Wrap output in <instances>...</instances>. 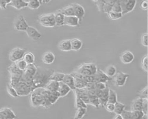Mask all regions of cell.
Masks as SVG:
<instances>
[{"mask_svg": "<svg viewBox=\"0 0 148 119\" xmlns=\"http://www.w3.org/2000/svg\"><path fill=\"white\" fill-rule=\"evenodd\" d=\"M37 67L38 69L32 81V91L36 89L45 88L50 80L51 75L54 72L53 70L51 69Z\"/></svg>", "mask_w": 148, "mask_h": 119, "instance_id": "6da1fadb", "label": "cell"}, {"mask_svg": "<svg viewBox=\"0 0 148 119\" xmlns=\"http://www.w3.org/2000/svg\"><path fill=\"white\" fill-rule=\"evenodd\" d=\"M42 89H36L32 92L30 94L31 103L34 107L42 106L46 109H48L52 105L42 93Z\"/></svg>", "mask_w": 148, "mask_h": 119, "instance_id": "7a4b0ae2", "label": "cell"}, {"mask_svg": "<svg viewBox=\"0 0 148 119\" xmlns=\"http://www.w3.org/2000/svg\"><path fill=\"white\" fill-rule=\"evenodd\" d=\"M7 69L10 75L9 84L15 87L20 81L23 71L19 69L15 63L10 65Z\"/></svg>", "mask_w": 148, "mask_h": 119, "instance_id": "3957f363", "label": "cell"}, {"mask_svg": "<svg viewBox=\"0 0 148 119\" xmlns=\"http://www.w3.org/2000/svg\"><path fill=\"white\" fill-rule=\"evenodd\" d=\"M37 69L38 67L34 64H28L26 69L23 71L20 81L25 82L32 89L33 80L36 73Z\"/></svg>", "mask_w": 148, "mask_h": 119, "instance_id": "277c9868", "label": "cell"}, {"mask_svg": "<svg viewBox=\"0 0 148 119\" xmlns=\"http://www.w3.org/2000/svg\"><path fill=\"white\" fill-rule=\"evenodd\" d=\"M97 68L94 63H84L78 67L75 71L83 76H87L95 75Z\"/></svg>", "mask_w": 148, "mask_h": 119, "instance_id": "5b68a950", "label": "cell"}, {"mask_svg": "<svg viewBox=\"0 0 148 119\" xmlns=\"http://www.w3.org/2000/svg\"><path fill=\"white\" fill-rule=\"evenodd\" d=\"M38 21L42 26L46 28H53L56 26L54 13L43 14L38 18Z\"/></svg>", "mask_w": 148, "mask_h": 119, "instance_id": "8992f818", "label": "cell"}, {"mask_svg": "<svg viewBox=\"0 0 148 119\" xmlns=\"http://www.w3.org/2000/svg\"><path fill=\"white\" fill-rule=\"evenodd\" d=\"M19 97H25L30 95L32 91L31 87L25 82L20 81L15 86Z\"/></svg>", "mask_w": 148, "mask_h": 119, "instance_id": "52a82bcc", "label": "cell"}, {"mask_svg": "<svg viewBox=\"0 0 148 119\" xmlns=\"http://www.w3.org/2000/svg\"><path fill=\"white\" fill-rule=\"evenodd\" d=\"M26 52L25 50L20 47L15 48L11 50L9 54V59L12 62L15 63L23 59Z\"/></svg>", "mask_w": 148, "mask_h": 119, "instance_id": "ba28073f", "label": "cell"}, {"mask_svg": "<svg viewBox=\"0 0 148 119\" xmlns=\"http://www.w3.org/2000/svg\"><path fill=\"white\" fill-rule=\"evenodd\" d=\"M136 3L137 0H121L120 3L123 15L129 13L133 10Z\"/></svg>", "mask_w": 148, "mask_h": 119, "instance_id": "9c48e42d", "label": "cell"}, {"mask_svg": "<svg viewBox=\"0 0 148 119\" xmlns=\"http://www.w3.org/2000/svg\"><path fill=\"white\" fill-rule=\"evenodd\" d=\"M15 29L18 31H25L29 25L26 19L22 15H19L15 19L14 23Z\"/></svg>", "mask_w": 148, "mask_h": 119, "instance_id": "30bf717a", "label": "cell"}, {"mask_svg": "<svg viewBox=\"0 0 148 119\" xmlns=\"http://www.w3.org/2000/svg\"><path fill=\"white\" fill-rule=\"evenodd\" d=\"M115 76L114 81L116 85L119 87H121L125 85L129 75L119 71Z\"/></svg>", "mask_w": 148, "mask_h": 119, "instance_id": "8fae6325", "label": "cell"}, {"mask_svg": "<svg viewBox=\"0 0 148 119\" xmlns=\"http://www.w3.org/2000/svg\"><path fill=\"white\" fill-rule=\"evenodd\" d=\"M16 117L14 111L8 107L0 109V119H14Z\"/></svg>", "mask_w": 148, "mask_h": 119, "instance_id": "7c38bea8", "label": "cell"}, {"mask_svg": "<svg viewBox=\"0 0 148 119\" xmlns=\"http://www.w3.org/2000/svg\"><path fill=\"white\" fill-rule=\"evenodd\" d=\"M75 97L80 98L87 105L89 104L90 98L88 91L84 89H76L73 90Z\"/></svg>", "mask_w": 148, "mask_h": 119, "instance_id": "4fadbf2b", "label": "cell"}, {"mask_svg": "<svg viewBox=\"0 0 148 119\" xmlns=\"http://www.w3.org/2000/svg\"><path fill=\"white\" fill-rule=\"evenodd\" d=\"M25 32L28 37L34 40L39 39L42 37L41 33L34 27L29 26Z\"/></svg>", "mask_w": 148, "mask_h": 119, "instance_id": "5bb4252c", "label": "cell"}, {"mask_svg": "<svg viewBox=\"0 0 148 119\" xmlns=\"http://www.w3.org/2000/svg\"><path fill=\"white\" fill-rule=\"evenodd\" d=\"M71 5L73 8L75 16L79 19L80 22L85 14L84 8L82 5L77 3H73Z\"/></svg>", "mask_w": 148, "mask_h": 119, "instance_id": "9a60e30c", "label": "cell"}, {"mask_svg": "<svg viewBox=\"0 0 148 119\" xmlns=\"http://www.w3.org/2000/svg\"><path fill=\"white\" fill-rule=\"evenodd\" d=\"M134 56L131 51H126L123 52L120 56V59L122 63L129 64L132 63L134 60Z\"/></svg>", "mask_w": 148, "mask_h": 119, "instance_id": "2e32d148", "label": "cell"}, {"mask_svg": "<svg viewBox=\"0 0 148 119\" xmlns=\"http://www.w3.org/2000/svg\"><path fill=\"white\" fill-rule=\"evenodd\" d=\"M109 89L107 87L105 89L100 90L98 95L100 105L103 107L105 106L108 102Z\"/></svg>", "mask_w": 148, "mask_h": 119, "instance_id": "e0dca14e", "label": "cell"}, {"mask_svg": "<svg viewBox=\"0 0 148 119\" xmlns=\"http://www.w3.org/2000/svg\"><path fill=\"white\" fill-rule=\"evenodd\" d=\"M95 82H101L106 83L111 79L108 77L104 71L100 68H97V72L95 75Z\"/></svg>", "mask_w": 148, "mask_h": 119, "instance_id": "ac0fdd59", "label": "cell"}, {"mask_svg": "<svg viewBox=\"0 0 148 119\" xmlns=\"http://www.w3.org/2000/svg\"><path fill=\"white\" fill-rule=\"evenodd\" d=\"M79 19L75 16H65L64 25L75 27L79 25Z\"/></svg>", "mask_w": 148, "mask_h": 119, "instance_id": "d6986e66", "label": "cell"}, {"mask_svg": "<svg viewBox=\"0 0 148 119\" xmlns=\"http://www.w3.org/2000/svg\"><path fill=\"white\" fill-rule=\"evenodd\" d=\"M62 82L69 86L71 90L73 91L76 89L74 78L71 73L65 74Z\"/></svg>", "mask_w": 148, "mask_h": 119, "instance_id": "ffe728a7", "label": "cell"}, {"mask_svg": "<svg viewBox=\"0 0 148 119\" xmlns=\"http://www.w3.org/2000/svg\"><path fill=\"white\" fill-rule=\"evenodd\" d=\"M70 88L62 82H59L58 92L60 98H63L66 96L71 91Z\"/></svg>", "mask_w": 148, "mask_h": 119, "instance_id": "44dd1931", "label": "cell"}, {"mask_svg": "<svg viewBox=\"0 0 148 119\" xmlns=\"http://www.w3.org/2000/svg\"><path fill=\"white\" fill-rule=\"evenodd\" d=\"M55 59V55L51 52L45 53L43 55L42 58L43 62L46 64H52L54 62Z\"/></svg>", "mask_w": 148, "mask_h": 119, "instance_id": "7402d4cb", "label": "cell"}, {"mask_svg": "<svg viewBox=\"0 0 148 119\" xmlns=\"http://www.w3.org/2000/svg\"><path fill=\"white\" fill-rule=\"evenodd\" d=\"M56 26H61L64 25L65 16L61 12L60 10L54 13Z\"/></svg>", "mask_w": 148, "mask_h": 119, "instance_id": "603a6c76", "label": "cell"}, {"mask_svg": "<svg viewBox=\"0 0 148 119\" xmlns=\"http://www.w3.org/2000/svg\"><path fill=\"white\" fill-rule=\"evenodd\" d=\"M59 48L61 51L67 52L71 51L70 39L61 41L58 45Z\"/></svg>", "mask_w": 148, "mask_h": 119, "instance_id": "cb8c5ba5", "label": "cell"}, {"mask_svg": "<svg viewBox=\"0 0 148 119\" xmlns=\"http://www.w3.org/2000/svg\"><path fill=\"white\" fill-rule=\"evenodd\" d=\"M70 40L71 51H78L81 49L83 43L81 40L77 38H74Z\"/></svg>", "mask_w": 148, "mask_h": 119, "instance_id": "d4e9b609", "label": "cell"}, {"mask_svg": "<svg viewBox=\"0 0 148 119\" xmlns=\"http://www.w3.org/2000/svg\"><path fill=\"white\" fill-rule=\"evenodd\" d=\"M59 82L50 80L47 83L45 88L51 92L57 91L59 88Z\"/></svg>", "mask_w": 148, "mask_h": 119, "instance_id": "484cf974", "label": "cell"}, {"mask_svg": "<svg viewBox=\"0 0 148 119\" xmlns=\"http://www.w3.org/2000/svg\"><path fill=\"white\" fill-rule=\"evenodd\" d=\"M8 5L18 10L27 7V4L23 2L22 0H11Z\"/></svg>", "mask_w": 148, "mask_h": 119, "instance_id": "4316f807", "label": "cell"}, {"mask_svg": "<svg viewBox=\"0 0 148 119\" xmlns=\"http://www.w3.org/2000/svg\"><path fill=\"white\" fill-rule=\"evenodd\" d=\"M143 99L139 98L133 101L132 103L131 111L138 110L142 111Z\"/></svg>", "mask_w": 148, "mask_h": 119, "instance_id": "83f0119b", "label": "cell"}, {"mask_svg": "<svg viewBox=\"0 0 148 119\" xmlns=\"http://www.w3.org/2000/svg\"><path fill=\"white\" fill-rule=\"evenodd\" d=\"M104 72L108 77L112 78L116 74V68L113 65H110L106 68Z\"/></svg>", "mask_w": 148, "mask_h": 119, "instance_id": "f1b7e54d", "label": "cell"}, {"mask_svg": "<svg viewBox=\"0 0 148 119\" xmlns=\"http://www.w3.org/2000/svg\"><path fill=\"white\" fill-rule=\"evenodd\" d=\"M65 74L63 73L54 72L50 77V80L56 81L58 82H62Z\"/></svg>", "mask_w": 148, "mask_h": 119, "instance_id": "f546056e", "label": "cell"}, {"mask_svg": "<svg viewBox=\"0 0 148 119\" xmlns=\"http://www.w3.org/2000/svg\"><path fill=\"white\" fill-rule=\"evenodd\" d=\"M117 101L116 93L114 90L109 89L108 102L115 104Z\"/></svg>", "mask_w": 148, "mask_h": 119, "instance_id": "4dcf8cb0", "label": "cell"}, {"mask_svg": "<svg viewBox=\"0 0 148 119\" xmlns=\"http://www.w3.org/2000/svg\"><path fill=\"white\" fill-rule=\"evenodd\" d=\"M75 80V86L76 89H84L85 87L87 82L82 78L73 77Z\"/></svg>", "mask_w": 148, "mask_h": 119, "instance_id": "1f68e13d", "label": "cell"}, {"mask_svg": "<svg viewBox=\"0 0 148 119\" xmlns=\"http://www.w3.org/2000/svg\"><path fill=\"white\" fill-rule=\"evenodd\" d=\"M60 10L65 16H75L73 8L71 5Z\"/></svg>", "mask_w": 148, "mask_h": 119, "instance_id": "d6a6232c", "label": "cell"}, {"mask_svg": "<svg viewBox=\"0 0 148 119\" xmlns=\"http://www.w3.org/2000/svg\"><path fill=\"white\" fill-rule=\"evenodd\" d=\"M23 59L28 64H34L35 60L34 55L30 52H26L24 54Z\"/></svg>", "mask_w": 148, "mask_h": 119, "instance_id": "836d02e7", "label": "cell"}, {"mask_svg": "<svg viewBox=\"0 0 148 119\" xmlns=\"http://www.w3.org/2000/svg\"><path fill=\"white\" fill-rule=\"evenodd\" d=\"M107 14L109 18L114 20L121 19L123 15L121 12H117L113 10H110Z\"/></svg>", "mask_w": 148, "mask_h": 119, "instance_id": "e575fe53", "label": "cell"}, {"mask_svg": "<svg viewBox=\"0 0 148 119\" xmlns=\"http://www.w3.org/2000/svg\"><path fill=\"white\" fill-rule=\"evenodd\" d=\"M115 104V109L114 113L116 114H121L125 110L126 106L121 102H117Z\"/></svg>", "mask_w": 148, "mask_h": 119, "instance_id": "d590c367", "label": "cell"}, {"mask_svg": "<svg viewBox=\"0 0 148 119\" xmlns=\"http://www.w3.org/2000/svg\"><path fill=\"white\" fill-rule=\"evenodd\" d=\"M42 4L39 0H31L27 4V7L31 10L38 9Z\"/></svg>", "mask_w": 148, "mask_h": 119, "instance_id": "8d00e7d4", "label": "cell"}, {"mask_svg": "<svg viewBox=\"0 0 148 119\" xmlns=\"http://www.w3.org/2000/svg\"><path fill=\"white\" fill-rule=\"evenodd\" d=\"M87 109L79 108L77 109L74 118L75 119H80L82 118L85 115L87 111Z\"/></svg>", "mask_w": 148, "mask_h": 119, "instance_id": "74e56055", "label": "cell"}, {"mask_svg": "<svg viewBox=\"0 0 148 119\" xmlns=\"http://www.w3.org/2000/svg\"><path fill=\"white\" fill-rule=\"evenodd\" d=\"M89 104L98 108L100 105L99 99L96 96H90Z\"/></svg>", "mask_w": 148, "mask_h": 119, "instance_id": "f35d334b", "label": "cell"}, {"mask_svg": "<svg viewBox=\"0 0 148 119\" xmlns=\"http://www.w3.org/2000/svg\"><path fill=\"white\" fill-rule=\"evenodd\" d=\"M75 105L77 109L79 108L87 109V105L81 98L75 96Z\"/></svg>", "mask_w": 148, "mask_h": 119, "instance_id": "ab89813d", "label": "cell"}, {"mask_svg": "<svg viewBox=\"0 0 148 119\" xmlns=\"http://www.w3.org/2000/svg\"><path fill=\"white\" fill-rule=\"evenodd\" d=\"M15 63L18 68L23 71L26 69L28 65L23 58Z\"/></svg>", "mask_w": 148, "mask_h": 119, "instance_id": "60d3db41", "label": "cell"}, {"mask_svg": "<svg viewBox=\"0 0 148 119\" xmlns=\"http://www.w3.org/2000/svg\"><path fill=\"white\" fill-rule=\"evenodd\" d=\"M132 119H143L144 114L141 111L134 110L131 111Z\"/></svg>", "mask_w": 148, "mask_h": 119, "instance_id": "b9f144b4", "label": "cell"}, {"mask_svg": "<svg viewBox=\"0 0 148 119\" xmlns=\"http://www.w3.org/2000/svg\"><path fill=\"white\" fill-rule=\"evenodd\" d=\"M7 91L9 94L12 97L16 98L19 96L15 88L8 85L7 87Z\"/></svg>", "mask_w": 148, "mask_h": 119, "instance_id": "7bdbcfd3", "label": "cell"}, {"mask_svg": "<svg viewBox=\"0 0 148 119\" xmlns=\"http://www.w3.org/2000/svg\"><path fill=\"white\" fill-rule=\"evenodd\" d=\"M141 67L145 72L148 71V55H145L143 57L141 61Z\"/></svg>", "mask_w": 148, "mask_h": 119, "instance_id": "ee69618b", "label": "cell"}, {"mask_svg": "<svg viewBox=\"0 0 148 119\" xmlns=\"http://www.w3.org/2000/svg\"><path fill=\"white\" fill-rule=\"evenodd\" d=\"M139 98L148 99V87L147 86L141 90L139 93Z\"/></svg>", "mask_w": 148, "mask_h": 119, "instance_id": "f6af8a7d", "label": "cell"}, {"mask_svg": "<svg viewBox=\"0 0 148 119\" xmlns=\"http://www.w3.org/2000/svg\"><path fill=\"white\" fill-rule=\"evenodd\" d=\"M142 111L145 115H148V99H142Z\"/></svg>", "mask_w": 148, "mask_h": 119, "instance_id": "bcb514c9", "label": "cell"}, {"mask_svg": "<svg viewBox=\"0 0 148 119\" xmlns=\"http://www.w3.org/2000/svg\"><path fill=\"white\" fill-rule=\"evenodd\" d=\"M95 89L100 90H103L107 88L106 83L101 82H95Z\"/></svg>", "mask_w": 148, "mask_h": 119, "instance_id": "7dc6e473", "label": "cell"}, {"mask_svg": "<svg viewBox=\"0 0 148 119\" xmlns=\"http://www.w3.org/2000/svg\"><path fill=\"white\" fill-rule=\"evenodd\" d=\"M106 110L110 113H114L115 104L112 103L108 102L104 107Z\"/></svg>", "mask_w": 148, "mask_h": 119, "instance_id": "c3c4849f", "label": "cell"}, {"mask_svg": "<svg viewBox=\"0 0 148 119\" xmlns=\"http://www.w3.org/2000/svg\"><path fill=\"white\" fill-rule=\"evenodd\" d=\"M123 119H132V111L124 110L121 114Z\"/></svg>", "mask_w": 148, "mask_h": 119, "instance_id": "681fc988", "label": "cell"}, {"mask_svg": "<svg viewBox=\"0 0 148 119\" xmlns=\"http://www.w3.org/2000/svg\"><path fill=\"white\" fill-rule=\"evenodd\" d=\"M141 40L142 44L144 46L147 47L148 33H145L142 35Z\"/></svg>", "mask_w": 148, "mask_h": 119, "instance_id": "f907efd6", "label": "cell"}, {"mask_svg": "<svg viewBox=\"0 0 148 119\" xmlns=\"http://www.w3.org/2000/svg\"><path fill=\"white\" fill-rule=\"evenodd\" d=\"M11 0H0V8L5 10L7 6L10 3Z\"/></svg>", "mask_w": 148, "mask_h": 119, "instance_id": "816d5d0a", "label": "cell"}, {"mask_svg": "<svg viewBox=\"0 0 148 119\" xmlns=\"http://www.w3.org/2000/svg\"><path fill=\"white\" fill-rule=\"evenodd\" d=\"M82 79L87 82H95V75L87 76H83Z\"/></svg>", "mask_w": 148, "mask_h": 119, "instance_id": "f5cc1de1", "label": "cell"}, {"mask_svg": "<svg viewBox=\"0 0 148 119\" xmlns=\"http://www.w3.org/2000/svg\"><path fill=\"white\" fill-rule=\"evenodd\" d=\"M84 89L88 91L95 89V82H87Z\"/></svg>", "mask_w": 148, "mask_h": 119, "instance_id": "db71d44e", "label": "cell"}, {"mask_svg": "<svg viewBox=\"0 0 148 119\" xmlns=\"http://www.w3.org/2000/svg\"><path fill=\"white\" fill-rule=\"evenodd\" d=\"M141 8L143 10H147L148 3L147 1L143 0L140 3Z\"/></svg>", "mask_w": 148, "mask_h": 119, "instance_id": "11a10c76", "label": "cell"}, {"mask_svg": "<svg viewBox=\"0 0 148 119\" xmlns=\"http://www.w3.org/2000/svg\"><path fill=\"white\" fill-rule=\"evenodd\" d=\"M113 118L114 119H123L121 114H116Z\"/></svg>", "mask_w": 148, "mask_h": 119, "instance_id": "9f6ffc18", "label": "cell"}, {"mask_svg": "<svg viewBox=\"0 0 148 119\" xmlns=\"http://www.w3.org/2000/svg\"><path fill=\"white\" fill-rule=\"evenodd\" d=\"M51 0H42V3L47 4L50 3Z\"/></svg>", "mask_w": 148, "mask_h": 119, "instance_id": "6f0895ef", "label": "cell"}, {"mask_svg": "<svg viewBox=\"0 0 148 119\" xmlns=\"http://www.w3.org/2000/svg\"><path fill=\"white\" fill-rule=\"evenodd\" d=\"M22 1L24 3L27 4L31 0H22Z\"/></svg>", "mask_w": 148, "mask_h": 119, "instance_id": "680465c9", "label": "cell"}, {"mask_svg": "<svg viewBox=\"0 0 148 119\" xmlns=\"http://www.w3.org/2000/svg\"><path fill=\"white\" fill-rule=\"evenodd\" d=\"M39 1H40V3H41V4H42V0H39Z\"/></svg>", "mask_w": 148, "mask_h": 119, "instance_id": "91938a15", "label": "cell"}, {"mask_svg": "<svg viewBox=\"0 0 148 119\" xmlns=\"http://www.w3.org/2000/svg\"><path fill=\"white\" fill-rule=\"evenodd\" d=\"M94 2H97L98 0H92Z\"/></svg>", "mask_w": 148, "mask_h": 119, "instance_id": "94428289", "label": "cell"}, {"mask_svg": "<svg viewBox=\"0 0 148 119\" xmlns=\"http://www.w3.org/2000/svg\"><path fill=\"white\" fill-rule=\"evenodd\" d=\"M146 1H147V0H146Z\"/></svg>", "mask_w": 148, "mask_h": 119, "instance_id": "6125c7cd", "label": "cell"}]
</instances>
